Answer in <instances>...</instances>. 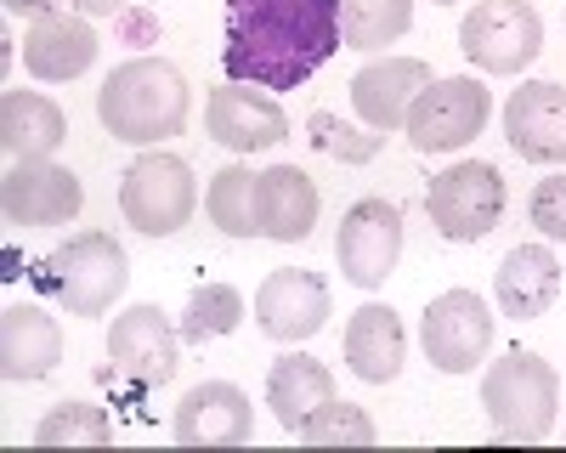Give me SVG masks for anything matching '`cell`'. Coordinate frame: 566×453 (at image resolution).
<instances>
[{"mask_svg":"<svg viewBox=\"0 0 566 453\" xmlns=\"http://www.w3.org/2000/svg\"><path fill=\"white\" fill-rule=\"evenodd\" d=\"M205 130L216 136L227 154H266V148H277L283 136H290V114H283L277 97H266L261 85H239V80H232V85L210 91Z\"/></svg>","mask_w":566,"mask_h":453,"instance_id":"5bb4252c","label":"cell"},{"mask_svg":"<svg viewBox=\"0 0 566 453\" xmlns=\"http://www.w3.org/2000/svg\"><path fill=\"white\" fill-rule=\"evenodd\" d=\"M69 136V119L40 91H7L0 97V148L7 159H52Z\"/></svg>","mask_w":566,"mask_h":453,"instance_id":"603a6c76","label":"cell"},{"mask_svg":"<svg viewBox=\"0 0 566 453\" xmlns=\"http://www.w3.org/2000/svg\"><path fill=\"white\" fill-rule=\"evenodd\" d=\"M34 284L63 301L69 317H103L130 284V255L114 233H80L34 266Z\"/></svg>","mask_w":566,"mask_h":453,"instance_id":"277c9868","label":"cell"},{"mask_svg":"<svg viewBox=\"0 0 566 453\" xmlns=\"http://www.w3.org/2000/svg\"><path fill=\"white\" fill-rule=\"evenodd\" d=\"M482 408H488L499 442H544L555 431V408H560L555 362H544L538 351H522V346L504 351L482 375Z\"/></svg>","mask_w":566,"mask_h":453,"instance_id":"3957f363","label":"cell"},{"mask_svg":"<svg viewBox=\"0 0 566 453\" xmlns=\"http://www.w3.org/2000/svg\"><path fill=\"white\" fill-rule=\"evenodd\" d=\"M340 45V0H227L221 69L239 85L295 91Z\"/></svg>","mask_w":566,"mask_h":453,"instance_id":"6da1fadb","label":"cell"},{"mask_svg":"<svg viewBox=\"0 0 566 453\" xmlns=\"http://www.w3.org/2000/svg\"><path fill=\"white\" fill-rule=\"evenodd\" d=\"M413 23V0H340V40L352 52H380Z\"/></svg>","mask_w":566,"mask_h":453,"instance_id":"484cf974","label":"cell"},{"mask_svg":"<svg viewBox=\"0 0 566 453\" xmlns=\"http://www.w3.org/2000/svg\"><path fill=\"white\" fill-rule=\"evenodd\" d=\"M306 447H374L380 442V431H374V420H368V408H357V402H346V397H335L328 408H317V414L295 431Z\"/></svg>","mask_w":566,"mask_h":453,"instance_id":"f1b7e54d","label":"cell"},{"mask_svg":"<svg viewBox=\"0 0 566 453\" xmlns=\"http://www.w3.org/2000/svg\"><path fill=\"white\" fill-rule=\"evenodd\" d=\"M527 215H533V227H538L544 239H560V244H566V176L538 181V188H533V204H527Z\"/></svg>","mask_w":566,"mask_h":453,"instance_id":"4dcf8cb0","label":"cell"},{"mask_svg":"<svg viewBox=\"0 0 566 453\" xmlns=\"http://www.w3.org/2000/svg\"><path fill=\"white\" fill-rule=\"evenodd\" d=\"M255 324L277 346H301L328 324V284L312 266H277L255 289Z\"/></svg>","mask_w":566,"mask_h":453,"instance_id":"7c38bea8","label":"cell"},{"mask_svg":"<svg viewBox=\"0 0 566 453\" xmlns=\"http://www.w3.org/2000/svg\"><path fill=\"white\" fill-rule=\"evenodd\" d=\"M317 227V188L295 165L261 170V239L272 244H301Z\"/></svg>","mask_w":566,"mask_h":453,"instance_id":"cb8c5ba5","label":"cell"},{"mask_svg":"<svg viewBox=\"0 0 566 453\" xmlns=\"http://www.w3.org/2000/svg\"><path fill=\"white\" fill-rule=\"evenodd\" d=\"M91 63H97V29L74 12H45L34 18V29L23 34V69L45 85L80 80Z\"/></svg>","mask_w":566,"mask_h":453,"instance_id":"d6986e66","label":"cell"},{"mask_svg":"<svg viewBox=\"0 0 566 453\" xmlns=\"http://www.w3.org/2000/svg\"><path fill=\"white\" fill-rule=\"evenodd\" d=\"M424 210L448 244H482L504 221V176L488 159H459L442 176H431Z\"/></svg>","mask_w":566,"mask_h":453,"instance_id":"8992f818","label":"cell"},{"mask_svg":"<svg viewBox=\"0 0 566 453\" xmlns=\"http://www.w3.org/2000/svg\"><path fill=\"white\" fill-rule=\"evenodd\" d=\"M108 442H114V425H108V408L97 402H57L34 425V447H108Z\"/></svg>","mask_w":566,"mask_h":453,"instance_id":"83f0119b","label":"cell"},{"mask_svg":"<svg viewBox=\"0 0 566 453\" xmlns=\"http://www.w3.org/2000/svg\"><path fill=\"white\" fill-rule=\"evenodd\" d=\"M504 136L527 165H566V85L522 80L504 103Z\"/></svg>","mask_w":566,"mask_h":453,"instance_id":"2e32d148","label":"cell"},{"mask_svg":"<svg viewBox=\"0 0 566 453\" xmlns=\"http://www.w3.org/2000/svg\"><path fill=\"white\" fill-rule=\"evenodd\" d=\"M244 324V295L232 289V284H199L193 295H187V312H181V340H193V346H205V340H221V335H232Z\"/></svg>","mask_w":566,"mask_h":453,"instance_id":"4316f807","label":"cell"},{"mask_svg":"<svg viewBox=\"0 0 566 453\" xmlns=\"http://www.w3.org/2000/svg\"><path fill=\"white\" fill-rule=\"evenodd\" d=\"M402 357H408V335H402V317L380 301H368L352 312L346 324V362L352 375L368 386H391L402 375Z\"/></svg>","mask_w":566,"mask_h":453,"instance_id":"44dd1931","label":"cell"},{"mask_svg":"<svg viewBox=\"0 0 566 453\" xmlns=\"http://www.w3.org/2000/svg\"><path fill=\"white\" fill-rule=\"evenodd\" d=\"M108 357H114V369L130 375L136 386H165L181 369V329L148 301L125 306L114 317V329H108Z\"/></svg>","mask_w":566,"mask_h":453,"instance_id":"8fae6325","label":"cell"},{"mask_svg":"<svg viewBox=\"0 0 566 453\" xmlns=\"http://www.w3.org/2000/svg\"><path fill=\"white\" fill-rule=\"evenodd\" d=\"M431 85V69H424L419 57H374L352 74V108L368 130H402L413 103H419V91Z\"/></svg>","mask_w":566,"mask_h":453,"instance_id":"e0dca14e","label":"cell"},{"mask_svg":"<svg viewBox=\"0 0 566 453\" xmlns=\"http://www.w3.org/2000/svg\"><path fill=\"white\" fill-rule=\"evenodd\" d=\"M85 204V188L69 165L52 159H12L7 181H0V210L12 227H63Z\"/></svg>","mask_w":566,"mask_h":453,"instance_id":"4fadbf2b","label":"cell"},{"mask_svg":"<svg viewBox=\"0 0 566 453\" xmlns=\"http://www.w3.org/2000/svg\"><path fill=\"white\" fill-rule=\"evenodd\" d=\"M97 119L114 143L159 148L187 125V80L165 57H130L97 91Z\"/></svg>","mask_w":566,"mask_h":453,"instance_id":"7a4b0ae2","label":"cell"},{"mask_svg":"<svg viewBox=\"0 0 566 453\" xmlns=\"http://www.w3.org/2000/svg\"><path fill=\"white\" fill-rule=\"evenodd\" d=\"M69 7L85 18H114V12H125V0H69Z\"/></svg>","mask_w":566,"mask_h":453,"instance_id":"1f68e13d","label":"cell"},{"mask_svg":"<svg viewBox=\"0 0 566 453\" xmlns=\"http://www.w3.org/2000/svg\"><path fill=\"white\" fill-rule=\"evenodd\" d=\"M57 7H63V0H7V12H18V18H45Z\"/></svg>","mask_w":566,"mask_h":453,"instance_id":"d6a6232c","label":"cell"},{"mask_svg":"<svg viewBox=\"0 0 566 453\" xmlns=\"http://www.w3.org/2000/svg\"><path fill=\"white\" fill-rule=\"evenodd\" d=\"M193 204H199L193 170H187V159H176L165 148L130 159L125 176H119V210L136 233H148V239L181 233V227L193 221Z\"/></svg>","mask_w":566,"mask_h":453,"instance_id":"5b68a950","label":"cell"},{"mask_svg":"<svg viewBox=\"0 0 566 453\" xmlns=\"http://www.w3.org/2000/svg\"><path fill=\"white\" fill-rule=\"evenodd\" d=\"M170 436L181 447H244L255 436V408L232 380H205L176 402Z\"/></svg>","mask_w":566,"mask_h":453,"instance_id":"9a60e30c","label":"cell"},{"mask_svg":"<svg viewBox=\"0 0 566 453\" xmlns=\"http://www.w3.org/2000/svg\"><path fill=\"white\" fill-rule=\"evenodd\" d=\"M419 340L442 375H476V362L493 351V312L476 289H442L424 306Z\"/></svg>","mask_w":566,"mask_h":453,"instance_id":"9c48e42d","label":"cell"},{"mask_svg":"<svg viewBox=\"0 0 566 453\" xmlns=\"http://www.w3.org/2000/svg\"><path fill=\"white\" fill-rule=\"evenodd\" d=\"M459 52L482 74H522L544 52V18L527 0H476L459 23Z\"/></svg>","mask_w":566,"mask_h":453,"instance_id":"52a82bcc","label":"cell"},{"mask_svg":"<svg viewBox=\"0 0 566 453\" xmlns=\"http://www.w3.org/2000/svg\"><path fill=\"white\" fill-rule=\"evenodd\" d=\"M312 143H317L323 154H335V159H374L380 136H357V130L340 125L335 114H312Z\"/></svg>","mask_w":566,"mask_h":453,"instance_id":"f546056e","label":"cell"},{"mask_svg":"<svg viewBox=\"0 0 566 453\" xmlns=\"http://www.w3.org/2000/svg\"><path fill=\"white\" fill-rule=\"evenodd\" d=\"M63 362V329L57 317L34 306V301H12L0 312V375L12 386L23 380H45Z\"/></svg>","mask_w":566,"mask_h":453,"instance_id":"ac0fdd59","label":"cell"},{"mask_svg":"<svg viewBox=\"0 0 566 453\" xmlns=\"http://www.w3.org/2000/svg\"><path fill=\"white\" fill-rule=\"evenodd\" d=\"M431 7H453V0H431Z\"/></svg>","mask_w":566,"mask_h":453,"instance_id":"836d02e7","label":"cell"},{"mask_svg":"<svg viewBox=\"0 0 566 453\" xmlns=\"http://www.w3.org/2000/svg\"><path fill=\"white\" fill-rule=\"evenodd\" d=\"M340 391H335V375H328V362L306 357V351H283L266 375V408L277 414L283 431H301L317 408H328Z\"/></svg>","mask_w":566,"mask_h":453,"instance_id":"7402d4cb","label":"cell"},{"mask_svg":"<svg viewBox=\"0 0 566 453\" xmlns=\"http://www.w3.org/2000/svg\"><path fill=\"white\" fill-rule=\"evenodd\" d=\"M205 215L227 239H261V176L250 165H221L205 188Z\"/></svg>","mask_w":566,"mask_h":453,"instance_id":"d4e9b609","label":"cell"},{"mask_svg":"<svg viewBox=\"0 0 566 453\" xmlns=\"http://www.w3.org/2000/svg\"><path fill=\"white\" fill-rule=\"evenodd\" d=\"M402 255V210L391 199H357L340 215L335 233V261L357 289H380Z\"/></svg>","mask_w":566,"mask_h":453,"instance_id":"30bf717a","label":"cell"},{"mask_svg":"<svg viewBox=\"0 0 566 453\" xmlns=\"http://www.w3.org/2000/svg\"><path fill=\"white\" fill-rule=\"evenodd\" d=\"M493 289H499L504 317H515V324L544 317L560 301V261H555V250L549 244H515L499 261V272H493Z\"/></svg>","mask_w":566,"mask_h":453,"instance_id":"ffe728a7","label":"cell"},{"mask_svg":"<svg viewBox=\"0 0 566 453\" xmlns=\"http://www.w3.org/2000/svg\"><path fill=\"white\" fill-rule=\"evenodd\" d=\"M488 114H493V91L470 74H448V80H431L419 91L402 130L419 154H459L464 143L482 136Z\"/></svg>","mask_w":566,"mask_h":453,"instance_id":"ba28073f","label":"cell"}]
</instances>
